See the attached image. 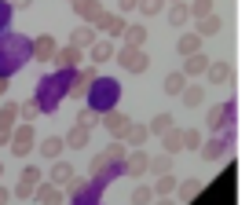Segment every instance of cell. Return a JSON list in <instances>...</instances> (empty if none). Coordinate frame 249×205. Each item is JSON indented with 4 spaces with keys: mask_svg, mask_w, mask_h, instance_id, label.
Returning <instances> with one entry per match:
<instances>
[{
    "mask_svg": "<svg viewBox=\"0 0 249 205\" xmlns=\"http://www.w3.org/2000/svg\"><path fill=\"white\" fill-rule=\"evenodd\" d=\"M66 92V81L62 77H48V81H40V88H37V106H40V114H52L55 106H59V95Z\"/></svg>",
    "mask_w": 249,
    "mask_h": 205,
    "instance_id": "6da1fadb",
    "label": "cell"
},
{
    "mask_svg": "<svg viewBox=\"0 0 249 205\" xmlns=\"http://www.w3.org/2000/svg\"><path fill=\"white\" fill-rule=\"evenodd\" d=\"M117 63H121L124 73H132V77H140V73L150 70V55L143 51V48H121V51H114Z\"/></svg>",
    "mask_w": 249,
    "mask_h": 205,
    "instance_id": "7a4b0ae2",
    "label": "cell"
},
{
    "mask_svg": "<svg viewBox=\"0 0 249 205\" xmlns=\"http://www.w3.org/2000/svg\"><path fill=\"white\" fill-rule=\"evenodd\" d=\"M8 147H11V154H15V158H26V154L33 150V128H30V125L15 128V136L8 139Z\"/></svg>",
    "mask_w": 249,
    "mask_h": 205,
    "instance_id": "3957f363",
    "label": "cell"
},
{
    "mask_svg": "<svg viewBox=\"0 0 249 205\" xmlns=\"http://www.w3.org/2000/svg\"><path fill=\"white\" fill-rule=\"evenodd\" d=\"M33 198H37L40 205H62V202H66V190L55 187V183H44V180H40L37 187H33Z\"/></svg>",
    "mask_w": 249,
    "mask_h": 205,
    "instance_id": "277c9868",
    "label": "cell"
},
{
    "mask_svg": "<svg viewBox=\"0 0 249 205\" xmlns=\"http://www.w3.org/2000/svg\"><path fill=\"white\" fill-rule=\"evenodd\" d=\"M52 63L59 66L62 73H66V70H77V66H81V48H73V44H66V48H55Z\"/></svg>",
    "mask_w": 249,
    "mask_h": 205,
    "instance_id": "5b68a950",
    "label": "cell"
},
{
    "mask_svg": "<svg viewBox=\"0 0 249 205\" xmlns=\"http://www.w3.org/2000/svg\"><path fill=\"white\" fill-rule=\"evenodd\" d=\"M205 77H209L213 85H231L234 81V66L227 63V59H216V63L205 66Z\"/></svg>",
    "mask_w": 249,
    "mask_h": 205,
    "instance_id": "8992f818",
    "label": "cell"
},
{
    "mask_svg": "<svg viewBox=\"0 0 249 205\" xmlns=\"http://www.w3.org/2000/svg\"><path fill=\"white\" fill-rule=\"evenodd\" d=\"M88 92H92V110H95V114H103V110H110V99L117 95V88L107 81V85H92Z\"/></svg>",
    "mask_w": 249,
    "mask_h": 205,
    "instance_id": "52a82bcc",
    "label": "cell"
},
{
    "mask_svg": "<svg viewBox=\"0 0 249 205\" xmlns=\"http://www.w3.org/2000/svg\"><path fill=\"white\" fill-rule=\"evenodd\" d=\"M30 55L40 59V63H52V55H55V37H52V33H40L37 40H30Z\"/></svg>",
    "mask_w": 249,
    "mask_h": 205,
    "instance_id": "ba28073f",
    "label": "cell"
},
{
    "mask_svg": "<svg viewBox=\"0 0 249 205\" xmlns=\"http://www.w3.org/2000/svg\"><path fill=\"white\" fill-rule=\"evenodd\" d=\"M15 118H18V102H4V110H0V147H8Z\"/></svg>",
    "mask_w": 249,
    "mask_h": 205,
    "instance_id": "9c48e42d",
    "label": "cell"
},
{
    "mask_svg": "<svg viewBox=\"0 0 249 205\" xmlns=\"http://www.w3.org/2000/svg\"><path fill=\"white\" fill-rule=\"evenodd\" d=\"M66 73H70L66 92H73V95H85L88 88H92V81H95V70H66Z\"/></svg>",
    "mask_w": 249,
    "mask_h": 205,
    "instance_id": "30bf717a",
    "label": "cell"
},
{
    "mask_svg": "<svg viewBox=\"0 0 249 205\" xmlns=\"http://www.w3.org/2000/svg\"><path fill=\"white\" fill-rule=\"evenodd\" d=\"M198 190H202V180H198V176L176 180V198H172V202H176V205H183V202H191V198H195Z\"/></svg>",
    "mask_w": 249,
    "mask_h": 205,
    "instance_id": "8fae6325",
    "label": "cell"
},
{
    "mask_svg": "<svg viewBox=\"0 0 249 205\" xmlns=\"http://www.w3.org/2000/svg\"><path fill=\"white\" fill-rule=\"evenodd\" d=\"M209 63H213V59L202 55V51H195V55H183V70H179V73L191 81V77H198V73H205V66H209Z\"/></svg>",
    "mask_w": 249,
    "mask_h": 205,
    "instance_id": "7c38bea8",
    "label": "cell"
},
{
    "mask_svg": "<svg viewBox=\"0 0 249 205\" xmlns=\"http://www.w3.org/2000/svg\"><path fill=\"white\" fill-rule=\"evenodd\" d=\"M92 26H103V33H107V37H121V30L128 22H124L121 15H107V11H99V18H95Z\"/></svg>",
    "mask_w": 249,
    "mask_h": 205,
    "instance_id": "4fadbf2b",
    "label": "cell"
},
{
    "mask_svg": "<svg viewBox=\"0 0 249 205\" xmlns=\"http://www.w3.org/2000/svg\"><path fill=\"white\" fill-rule=\"evenodd\" d=\"M99 125L107 128V132H114L117 139H121V132H124V125H128V118H124L121 110H107V114H99Z\"/></svg>",
    "mask_w": 249,
    "mask_h": 205,
    "instance_id": "5bb4252c",
    "label": "cell"
},
{
    "mask_svg": "<svg viewBox=\"0 0 249 205\" xmlns=\"http://www.w3.org/2000/svg\"><path fill=\"white\" fill-rule=\"evenodd\" d=\"M121 40H124V48H143V44H147V26H143V22L124 26V30H121Z\"/></svg>",
    "mask_w": 249,
    "mask_h": 205,
    "instance_id": "9a60e30c",
    "label": "cell"
},
{
    "mask_svg": "<svg viewBox=\"0 0 249 205\" xmlns=\"http://www.w3.org/2000/svg\"><path fill=\"white\" fill-rule=\"evenodd\" d=\"M220 30H224V18H220V15H205V18H198V37H220Z\"/></svg>",
    "mask_w": 249,
    "mask_h": 205,
    "instance_id": "2e32d148",
    "label": "cell"
},
{
    "mask_svg": "<svg viewBox=\"0 0 249 205\" xmlns=\"http://www.w3.org/2000/svg\"><path fill=\"white\" fill-rule=\"evenodd\" d=\"M73 11H77L81 18H85L88 26L95 22V18H99V11H103V4L99 0H73Z\"/></svg>",
    "mask_w": 249,
    "mask_h": 205,
    "instance_id": "e0dca14e",
    "label": "cell"
},
{
    "mask_svg": "<svg viewBox=\"0 0 249 205\" xmlns=\"http://www.w3.org/2000/svg\"><path fill=\"white\" fill-rule=\"evenodd\" d=\"M176 99L183 102V106H202V102H205V88H202V85H191V81H187V88L176 95Z\"/></svg>",
    "mask_w": 249,
    "mask_h": 205,
    "instance_id": "ac0fdd59",
    "label": "cell"
},
{
    "mask_svg": "<svg viewBox=\"0 0 249 205\" xmlns=\"http://www.w3.org/2000/svg\"><path fill=\"white\" fill-rule=\"evenodd\" d=\"M62 136H44V143H40V158H48V161H59L62 158Z\"/></svg>",
    "mask_w": 249,
    "mask_h": 205,
    "instance_id": "d6986e66",
    "label": "cell"
},
{
    "mask_svg": "<svg viewBox=\"0 0 249 205\" xmlns=\"http://www.w3.org/2000/svg\"><path fill=\"white\" fill-rule=\"evenodd\" d=\"M198 150H202V158H205V161H220V158L227 154V139H220V136H216V139L202 143Z\"/></svg>",
    "mask_w": 249,
    "mask_h": 205,
    "instance_id": "ffe728a7",
    "label": "cell"
},
{
    "mask_svg": "<svg viewBox=\"0 0 249 205\" xmlns=\"http://www.w3.org/2000/svg\"><path fill=\"white\" fill-rule=\"evenodd\" d=\"M147 158H150V154H143V150L136 147L132 154H124V169H128L132 176H143V172H147Z\"/></svg>",
    "mask_w": 249,
    "mask_h": 205,
    "instance_id": "44dd1931",
    "label": "cell"
},
{
    "mask_svg": "<svg viewBox=\"0 0 249 205\" xmlns=\"http://www.w3.org/2000/svg\"><path fill=\"white\" fill-rule=\"evenodd\" d=\"M70 44H73V48H92V44H95V26H88V22L77 26V30L70 33Z\"/></svg>",
    "mask_w": 249,
    "mask_h": 205,
    "instance_id": "7402d4cb",
    "label": "cell"
},
{
    "mask_svg": "<svg viewBox=\"0 0 249 205\" xmlns=\"http://www.w3.org/2000/svg\"><path fill=\"white\" fill-rule=\"evenodd\" d=\"M48 183H55V187H70V183H73V169L66 165V161H55V165H52V180H48Z\"/></svg>",
    "mask_w": 249,
    "mask_h": 205,
    "instance_id": "603a6c76",
    "label": "cell"
},
{
    "mask_svg": "<svg viewBox=\"0 0 249 205\" xmlns=\"http://www.w3.org/2000/svg\"><path fill=\"white\" fill-rule=\"evenodd\" d=\"M147 125H136V121H128V125H124V132H121V139H128L132 143V147H143V143H147Z\"/></svg>",
    "mask_w": 249,
    "mask_h": 205,
    "instance_id": "cb8c5ba5",
    "label": "cell"
},
{
    "mask_svg": "<svg viewBox=\"0 0 249 205\" xmlns=\"http://www.w3.org/2000/svg\"><path fill=\"white\" fill-rule=\"evenodd\" d=\"M161 147H165V154H172V158H176L179 150H183V136H179V128L172 125L169 132H161Z\"/></svg>",
    "mask_w": 249,
    "mask_h": 205,
    "instance_id": "d4e9b609",
    "label": "cell"
},
{
    "mask_svg": "<svg viewBox=\"0 0 249 205\" xmlns=\"http://www.w3.org/2000/svg\"><path fill=\"white\" fill-rule=\"evenodd\" d=\"M176 51H179V55H195V51H202V37H198V33H179Z\"/></svg>",
    "mask_w": 249,
    "mask_h": 205,
    "instance_id": "484cf974",
    "label": "cell"
},
{
    "mask_svg": "<svg viewBox=\"0 0 249 205\" xmlns=\"http://www.w3.org/2000/svg\"><path fill=\"white\" fill-rule=\"evenodd\" d=\"M172 154H158V158H147V172H154V176H165V172H172Z\"/></svg>",
    "mask_w": 249,
    "mask_h": 205,
    "instance_id": "4316f807",
    "label": "cell"
},
{
    "mask_svg": "<svg viewBox=\"0 0 249 205\" xmlns=\"http://www.w3.org/2000/svg\"><path fill=\"white\" fill-rule=\"evenodd\" d=\"M88 143V128H70V132H66V139H62V147H70V150H81Z\"/></svg>",
    "mask_w": 249,
    "mask_h": 205,
    "instance_id": "83f0119b",
    "label": "cell"
},
{
    "mask_svg": "<svg viewBox=\"0 0 249 205\" xmlns=\"http://www.w3.org/2000/svg\"><path fill=\"white\" fill-rule=\"evenodd\" d=\"M88 51H92V63H107V59H114V44H110V40H95Z\"/></svg>",
    "mask_w": 249,
    "mask_h": 205,
    "instance_id": "f1b7e54d",
    "label": "cell"
},
{
    "mask_svg": "<svg viewBox=\"0 0 249 205\" xmlns=\"http://www.w3.org/2000/svg\"><path fill=\"white\" fill-rule=\"evenodd\" d=\"M150 190H154V194H158V198H169V194H172V190H176V176H172V172H165V176H158V183H154V187H150Z\"/></svg>",
    "mask_w": 249,
    "mask_h": 205,
    "instance_id": "f546056e",
    "label": "cell"
},
{
    "mask_svg": "<svg viewBox=\"0 0 249 205\" xmlns=\"http://www.w3.org/2000/svg\"><path fill=\"white\" fill-rule=\"evenodd\" d=\"M161 88H165V95H179V92L187 88V77L176 70V73H169V77H165V85H161Z\"/></svg>",
    "mask_w": 249,
    "mask_h": 205,
    "instance_id": "4dcf8cb0",
    "label": "cell"
},
{
    "mask_svg": "<svg viewBox=\"0 0 249 205\" xmlns=\"http://www.w3.org/2000/svg\"><path fill=\"white\" fill-rule=\"evenodd\" d=\"M227 118H231V106H224V110H220V106H213L205 121H209V128H213V132H220V125H227Z\"/></svg>",
    "mask_w": 249,
    "mask_h": 205,
    "instance_id": "1f68e13d",
    "label": "cell"
},
{
    "mask_svg": "<svg viewBox=\"0 0 249 205\" xmlns=\"http://www.w3.org/2000/svg\"><path fill=\"white\" fill-rule=\"evenodd\" d=\"M187 18H191L187 4H172V8H169V22H172V26H179V30H183V26H187Z\"/></svg>",
    "mask_w": 249,
    "mask_h": 205,
    "instance_id": "d6a6232c",
    "label": "cell"
},
{
    "mask_svg": "<svg viewBox=\"0 0 249 205\" xmlns=\"http://www.w3.org/2000/svg\"><path fill=\"white\" fill-rule=\"evenodd\" d=\"M169 128H172V114H158V118L147 125V132L150 136H161V132H169Z\"/></svg>",
    "mask_w": 249,
    "mask_h": 205,
    "instance_id": "836d02e7",
    "label": "cell"
},
{
    "mask_svg": "<svg viewBox=\"0 0 249 205\" xmlns=\"http://www.w3.org/2000/svg\"><path fill=\"white\" fill-rule=\"evenodd\" d=\"M128 202H132V205H150V202H154V190H150V187H143V183H140V187H132Z\"/></svg>",
    "mask_w": 249,
    "mask_h": 205,
    "instance_id": "e575fe53",
    "label": "cell"
},
{
    "mask_svg": "<svg viewBox=\"0 0 249 205\" xmlns=\"http://www.w3.org/2000/svg\"><path fill=\"white\" fill-rule=\"evenodd\" d=\"M18 118L30 125V121H37L40 118V106H37V99H30V102H18Z\"/></svg>",
    "mask_w": 249,
    "mask_h": 205,
    "instance_id": "d590c367",
    "label": "cell"
},
{
    "mask_svg": "<svg viewBox=\"0 0 249 205\" xmlns=\"http://www.w3.org/2000/svg\"><path fill=\"white\" fill-rule=\"evenodd\" d=\"M179 136H183V150H198L202 147V132H198V128H179Z\"/></svg>",
    "mask_w": 249,
    "mask_h": 205,
    "instance_id": "8d00e7d4",
    "label": "cell"
},
{
    "mask_svg": "<svg viewBox=\"0 0 249 205\" xmlns=\"http://www.w3.org/2000/svg\"><path fill=\"white\" fill-rule=\"evenodd\" d=\"M187 11H191L195 18H205V15H213V0H191Z\"/></svg>",
    "mask_w": 249,
    "mask_h": 205,
    "instance_id": "74e56055",
    "label": "cell"
},
{
    "mask_svg": "<svg viewBox=\"0 0 249 205\" xmlns=\"http://www.w3.org/2000/svg\"><path fill=\"white\" fill-rule=\"evenodd\" d=\"M161 8H165V0H140V15H147V18H154V15H161Z\"/></svg>",
    "mask_w": 249,
    "mask_h": 205,
    "instance_id": "f35d334b",
    "label": "cell"
},
{
    "mask_svg": "<svg viewBox=\"0 0 249 205\" xmlns=\"http://www.w3.org/2000/svg\"><path fill=\"white\" fill-rule=\"evenodd\" d=\"M77 125L92 132V128H99V114H95V110H81V114H77Z\"/></svg>",
    "mask_w": 249,
    "mask_h": 205,
    "instance_id": "ab89813d",
    "label": "cell"
},
{
    "mask_svg": "<svg viewBox=\"0 0 249 205\" xmlns=\"http://www.w3.org/2000/svg\"><path fill=\"white\" fill-rule=\"evenodd\" d=\"M18 183H26V187H37V183H40V169H37V165H26V169H22V180H18Z\"/></svg>",
    "mask_w": 249,
    "mask_h": 205,
    "instance_id": "60d3db41",
    "label": "cell"
},
{
    "mask_svg": "<svg viewBox=\"0 0 249 205\" xmlns=\"http://www.w3.org/2000/svg\"><path fill=\"white\" fill-rule=\"evenodd\" d=\"M117 8H121V15H128V11L140 8V0H117Z\"/></svg>",
    "mask_w": 249,
    "mask_h": 205,
    "instance_id": "b9f144b4",
    "label": "cell"
},
{
    "mask_svg": "<svg viewBox=\"0 0 249 205\" xmlns=\"http://www.w3.org/2000/svg\"><path fill=\"white\" fill-rule=\"evenodd\" d=\"M15 198H18V202H26V198H33V187H26V183H18V187H15Z\"/></svg>",
    "mask_w": 249,
    "mask_h": 205,
    "instance_id": "7bdbcfd3",
    "label": "cell"
},
{
    "mask_svg": "<svg viewBox=\"0 0 249 205\" xmlns=\"http://www.w3.org/2000/svg\"><path fill=\"white\" fill-rule=\"evenodd\" d=\"M8 198H11V190H4V187H0V205H8Z\"/></svg>",
    "mask_w": 249,
    "mask_h": 205,
    "instance_id": "ee69618b",
    "label": "cell"
},
{
    "mask_svg": "<svg viewBox=\"0 0 249 205\" xmlns=\"http://www.w3.org/2000/svg\"><path fill=\"white\" fill-rule=\"evenodd\" d=\"M150 205H176L172 198H158V202H150Z\"/></svg>",
    "mask_w": 249,
    "mask_h": 205,
    "instance_id": "f6af8a7d",
    "label": "cell"
},
{
    "mask_svg": "<svg viewBox=\"0 0 249 205\" xmlns=\"http://www.w3.org/2000/svg\"><path fill=\"white\" fill-rule=\"evenodd\" d=\"M0 95H8V77H0Z\"/></svg>",
    "mask_w": 249,
    "mask_h": 205,
    "instance_id": "bcb514c9",
    "label": "cell"
},
{
    "mask_svg": "<svg viewBox=\"0 0 249 205\" xmlns=\"http://www.w3.org/2000/svg\"><path fill=\"white\" fill-rule=\"evenodd\" d=\"M15 4H18V8H26V4H30V0H15Z\"/></svg>",
    "mask_w": 249,
    "mask_h": 205,
    "instance_id": "7dc6e473",
    "label": "cell"
},
{
    "mask_svg": "<svg viewBox=\"0 0 249 205\" xmlns=\"http://www.w3.org/2000/svg\"><path fill=\"white\" fill-rule=\"evenodd\" d=\"M165 4H187V0H165Z\"/></svg>",
    "mask_w": 249,
    "mask_h": 205,
    "instance_id": "c3c4849f",
    "label": "cell"
},
{
    "mask_svg": "<svg viewBox=\"0 0 249 205\" xmlns=\"http://www.w3.org/2000/svg\"><path fill=\"white\" fill-rule=\"evenodd\" d=\"M0 176H4V161H0Z\"/></svg>",
    "mask_w": 249,
    "mask_h": 205,
    "instance_id": "681fc988",
    "label": "cell"
},
{
    "mask_svg": "<svg viewBox=\"0 0 249 205\" xmlns=\"http://www.w3.org/2000/svg\"><path fill=\"white\" fill-rule=\"evenodd\" d=\"M70 4H73V0H70Z\"/></svg>",
    "mask_w": 249,
    "mask_h": 205,
    "instance_id": "f907efd6",
    "label": "cell"
}]
</instances>
